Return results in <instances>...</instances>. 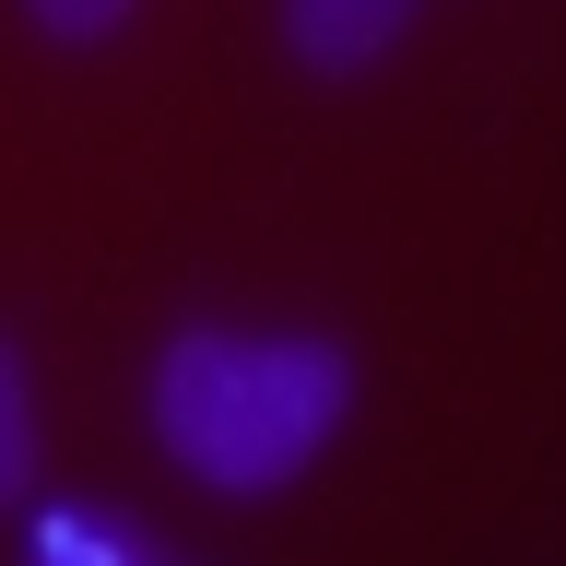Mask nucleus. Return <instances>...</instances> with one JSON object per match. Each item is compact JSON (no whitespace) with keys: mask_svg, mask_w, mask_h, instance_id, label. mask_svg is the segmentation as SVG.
<instances>
[{"mask_svg":"<svg viewBox=\"0 0 566 566\" xmlns=\"http://www.w3.org/2000/svg\"><path fill=\"white\" fill-rule=\"evenodd\" d=\"M354 413L331 331H177L154 354V449L212 495H283Z\"/></svg>","mask_w":566,"mask_h":566,"instance_id":"nucleus-1","label":"nucleus"},{"mask_svg":"<svg viewBox=\"0 0 566 566\" xmlns=\"http://www.w3.org/2000/svg\"><path fill=\"white\" fill-rule=\"evenodd\" d=\"M424 0H283V48L318 71V83H354V71H378L401 35H413Z\"/></svg>","mask_w":566,"mask_h":566,"instance_id":"nucleus-2","label":"nucleus"},{"mask_svg":"<svg viewBox=\"0 0 566 566\" xmlns=\"http://www.w3.org/2000/svg\"><path fill=\"white\" fill-rule=\"evenodd\" d=\"M24 543H35V555H130V566H154V555H166V543H154V531H142V520H118V507H35V520H24Z\"/></svg>","mask_w":566,"mask_h":566,"instance_id":"nucleus-3","label":"nucleus"},{"mask_svg":"<svg viewBox=\"0 0 566 566\" xmlns=\"http://www.w3.org/2000/svg\"><path fill=\"white\" fill-rule=\"evenodd\" d=\"M35 495V378L24 354H12V331H0V520Z\"/></svg>","mask_w":566,"mask_h":566,"instance_id":"nucleus-4","label":"nucleus"},{"mask_svg":"<svg viewBox=\"0 0 566 566\" xmlns=\"http://www.w3.org/2000/svg\"><path fill=\"white\" fill-rule=\"evenodd\" d=\"M24 12H35V35H60V48H95V35L130 24V0H24Z\"/></svg>","mask_w":566,"mask_h":566,"instance_id":"nucleus-5","label":"nucleus"}]
</instances>
